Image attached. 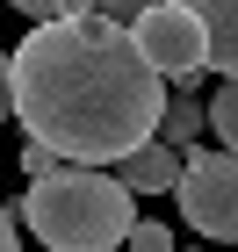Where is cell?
Here are the masks:
<instances>
[{
    "label": "cell",
    "instance_id": "cell-9",
    "mask_svg": "<svg viewBox=\"0 0 238 252\" xmlns=\"http://www.w3.org/2000/svg\"><path fill=\"white\" fill-rule=\"evenodd\" d=\"M7 7H22L29 22H65V15H87L94 0H7Z\"/></svg>",
    "mask_w": 238,
    "mask_h": 252
},
{
    "label": "cell",
    "instance_id": "cell-7",
    "mask_svg": "<svg viewBox=\"0 0 238 252\" xmlns=\"http://www.w3.org/2000/svg\"><path fill=\"white\" fill-rule=\"evenodd\" d=\"M202 123H209V108H202L195 94H173V101H166V123H159V137H166L173 152H195Z\"/></svg>",
    "mask_w": 238,
    "mask_h": 252
},
{
    "label": "cell",
    "instance_id": "cell-5",
    "mask_svg": "<svg viewBox=\"0 0 238 252\" xmlns=\"http://www.w3.org/2000/svg\"><path fill=\"white\" fill-rule=\"evenodd\" d=\"M123 180H130V194H173L180 188V173H188V158L166 144V137H152V144H137V152L116 166Z\"/></svg>",
    "mask_w": 238,
    "mask_h": 252
},
{
    "label": "cell",
    "instance_id": "cell-1",
    "mask_svg": "<svg viewBox=\"0 0 238 252\" xmlns=\"http://www.w3.org/2000/svg\"><path fill=\"white\" fill-rule=\"evenodd\" d=\"M166 72L101 7L36 22L7 51V116L72 166H123L166 123Z\"/></svg>",
    "mask_w": 238,
    "mask_h": 252
},
{
    "label": "cell",
    "instance_id": "cell-8",
    "mask_svg": "<svg viewBox=\"0 0 238 252\" xmlns=\"http://www.w3.org/2000/svg\"><path fill=\"white\" fill-rule=\"evenodd\" d=\"M209 130H217L224 152H238V79H224L217 101H209Z\"/></svg>",
    "mask_w": 238,
    "mask_h": 252
},
{
    "label": "cell",
    "instance_id": "cell-2",
    "mask_svg": "<svg viewBox=\"0 0 238 252\" xmlns=\"http://www.w3.org/2000/svg\"><path fill=\"white\" fill-rule=\"evenodd\" d=\"M29 216V231L51 252H116L137 231V209H130V180L101 173V166H72L65 158L58 173L29 180V194L15 202Z\"/></svg>",
    "mask_w": 238,
    "mask_h": 252
},
{
    "label": "cell",
    "instance_id": "cell-13",
    "mask_svg": "<svg viewBox=\"0 0 238 252\" xmlns=\"http://www.w3.org/2000/svg\"><path fill=\"white\" fill-rule=\"evenodd\" d=\"M188 252H202V245H188Z\"/></svg>",
    "mask_w": 238,
    "mask_h": 252
},
{
    "label": "cell",
    "instance_id": "cell-12",
    "mask_svg": "<svg viewBox=\"0 0 238 252\" xmlns=\"http://www.w3.org/2000/svg\"><path fill=\"white\" fill-rule=\"evenodd\" d=\"M0 252H22V209L0 216Z\"/></svg>",
    "mask_w": 238,
    "mask_h": 252
},
{
    "label": "cell",
    "instance_id": "cell-10",
    "mask_svg": "<svg viewBox=\"0 0 238 252\" xmlns=\"http://www.w3.org/2000/svg\"><path fill=\"white\" fill-rule=\"evenodd\" d=\"M130 252H173V231H166V223H152V216H144L137 231H130Z\"/></svg>",
    "mask_w": 238,
    "mask_h": 252
},
{
    "label": "cell",
    "instance_id": "cell-3",
    "mask_svg": "<svg viewBox=\"0 0 238 252\" xmlns=\"http://www.w3.org/2000/svg\"><path fill=\"white\" fill-rule=\"evenodd\" d=\"M188 231L209 245H238V152H188V173L173 188Z\"/></svg>",
    "mask_w": 238,
    "mask_h": 252
},
{
    "label": "cell",
    "instance_id": "cell-6",
    "mask_svg": "<svg viewBox=\"0 0 238 252\" xmlns=\"http://www.w3.org/2000/svg\"><path fill=\"white\" fill-rule=\"evenodd\" d=\"M180 7H195L209 29V72L238 79V0H180Z\"/></svg>",
    "mask_w": 238,
    "mask_h": 252
},
{
    "label": "cell",
    "instance_id": "cell-11",
    "mask_svg": "<svg viewBox=\"0 0 238 252\" xmlns=\"http://www.w3.org/2000/svg\"><path fill=\"white\" fill-rule=\"evenodd\" d=\"M94 7H101V15H108V22H130V29H137V22L152 15L159 0H94Z\"/></svg>",
    "mask_w": 238,
    "mask_h": 252
},
{
    "label": "cell",
    "instance_id": "cell-4",
    "mask_svg": "<svg viewBox=\"0 0 238 252\" xmlns=\"http://www.w3.org/2000/svg\"><path fill=\"white\" fill-rule=\"evenodd\" d=\"M137 43H144V58L166 79H202V65H209V29H202V15L180 7V0H159L152 15L137 22Z\"/></svg>",
    "mask_w": 238,
    "mask_h": 252
}]
</instances>
